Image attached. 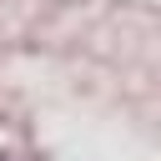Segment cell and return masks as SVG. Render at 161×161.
<instances>
[]
</instances>
